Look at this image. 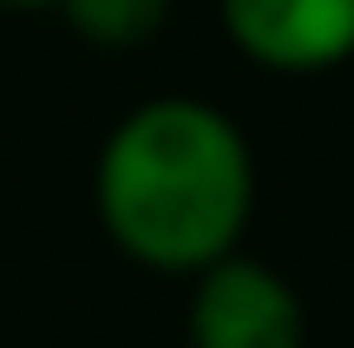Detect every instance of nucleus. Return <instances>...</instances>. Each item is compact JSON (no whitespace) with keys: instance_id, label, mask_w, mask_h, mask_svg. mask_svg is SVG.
Here are the masks:
<instances>
[{"instance_id":"obj_1","label":"nucleus","mask_w":354,"mask_h":348,"mask_svg":"<svg viewBox=\"0 0 354 348\" xmlns=\"http://www.w3.org/2000/svg\"><path fill=\"white\" fill-rule=\"evenodd\" d=\"M256 204L250 138L203 99H151L99 152V217L145 270H210Z\"/></svg>"},{"instance_id":"obj_4","label":"nucleus","mask_w":354,"mask_h":348,"mask_svg":"<svg viewBox=\"0 0 354 348\" xmlns=\"http://www.w3.org/2000/svg\"><path fill=\"white\" fill-rule=\"evenodd\" d=\"M59 7H66V20L86 39H99V46H138V39H151L158 26H165L171 0H59Z\"/></svg>"},{"instance_id":"obj_2","label":"nucleus","mask_w":354,"mask_h":348,"mask_svg":"<svg viewBox=\"0 0 354 348\" xmlns=\"http://www.w3.org/2000/svg\"><path fill=\"white\" fill-rule=\"evenodd\" d=\"M190 348H302V296L269 263L230 250L210 270H197Z\"/></svg>"},{"instance_id":"obj_5","label":"nucleus","mask_w":354,"mask_h":348,"mask_svg":"<svg viewBox=\"0 0 354 348\" xmlns=\"http://www.w3.org/2000/svg\"><path fill=\"white\" fill-rule=\"evenodd\" d=\"M0 7H59V0H0Z\"/></svg>"},{"instance_id":"obj_3","label":"nucleus","mask_w":354,"mask_h":348,"mask_svg":"<svg viewBox=\"0 0 354 348\" xmlns=\"http://www.w3.org/2000/svg\"><path fill=\"white\" fill-rule=\"evenodd\" d=\"M223 26L269 73H328L354 59V0H216Z\"/></svg>"}]
</instances>
